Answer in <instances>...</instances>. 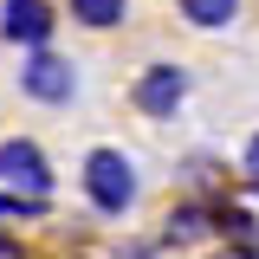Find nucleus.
Masks as SVG:
<instances>
[{
  "instance_id": "f257e3e1",
  "label": "nucleus",
  "mask_w": 259,
  "mask_h": 259,
  "mask_svg": "<svg viewBox=\"0 0 259 259\" xmlns=\"http://www.w3.org/2000/svg\"><path fill=\"white\" fill-rule=\"evenodd\" d=\"M84 201L97 214H130L136 207V162L123 149H91L84 156Z\"/></svg>"
},
{
  "instance_id": "f03ea898",
  "label": "nucleus",
  "mask_w": 259,
  "mask_h": 259,
  "mask_svg": "<svg viewBox=\"0 0 259 259\" xmlns=\"http://www.w3.org/2000/svg\"><path fill=\"white\" fill-rule=\"evenodd\" d=\"M0 182H7V194L52 201V162H46V149L26 143V136H7L0 143Z\"/></svg>"
},
{
  "instance_id": "7ed1b4c3",
  "label": "nucleus",
  "mask_w": 259,
  "mask_h": 259,
  "mask_svg": "<svg viewBox=\"0 0 259 259\" xmlns=\"http://www.w3.org/2000/svg\"><path fill=\"white\" fill-rule=\"evenodd\" d=\"M20 91L39 97V104H65V97L78 91V71L65 59H52V52H32V59L20 65Z\"/></svg>"
},
{
  "instance_id": "20e7f679",
  "label": "nucleus",
  "mask_w": 259,
  "mask_h": 259,
  "mask_svg": "<svg viewBox=\"0 0 259 259\" xmlns=\"http://www.w3.org/2000/svg\"><path fill=\"white\" fill-rule=\"evenodd\" d=\"M188 97V71L182 65H149L136 78V110L143 117H175V104Z\"/></svg>"
},
{
  "instance_id": "39448f33",
  "label": "nucleus",
  "mask_w": 259,
  "mask_h": 259,
  "mask_svg": "<svg viewBox=\"0 0 259 259\" xmlns=\"http://www.w3.org/2000/svg\"><path fill=\"white\" fill-rule=\"evenodd\" d=\"M52 7L46 0H7L0 7V39H13V46H46L52 39Z\"/></svg>"
},
{
  "instance_id": "423d86ee",
  "label": "nucleus",
  "mask_w": 259,
  "mask_h": 259,
  "mask_svg": "<svg viewBox=\"0 0 259 259\" xmlns=\"http://www.w3.org/2000/svg\"><path fill=\"white\" fill-rule=\"evenodd\" d=\"M201 233H214V214H207V207H175V214H168V221H162V240H168V246H188V240H201Z\"/></svg>"
},
{
  "instance_id": "0eeeda50",
  "label": "nucleus",
  "mask_w": 259,
  "mask_h": 259,
  "mask_svg": "<svg viewBox=\"0 0 259 259\" xmlns=\"http://www.w3.org/2000/svg\"><path fill=\"white\" fill-rule=\"evenodd\" d=\"M123 13H130V0H71V20L78 26H123Z\"/></svg>"
},
{
  "instance_id": "6e6552de",
  "label": "nucleus",
  "mask_w": 259,
  "mask_h": 259,
  "mask_svg": "<svg viewBox=\"0 0 259 259\" xmlns=\"http://www.w3.org/2000/svg\"><path fill=\"white\" fill-rule=\"evenodd\" d=\"M240 0H182V20L188 26H233Z\"/></svg>"
},
{
  "instance_id": "1a4fd4ad",
  "label": "nucleus",
  "mask_w": 259,
  "mask_h": 259,
  "mask_svg": "<svg viewBox=\"0 0 259 259\" xmlns=\"http://www.w3.org/2000/svg\"><path fill=\"white\" fill-rule=\"evenodd\" d=\"M52 201H32V194H0V221H46Z\"/></svg>"
},
{
  "instance_id": "9d476101",
  "label": "nucleus",
  "mask_w": 259,
  "mask_h": 259,
  "mask_svg": "<svg viewBox=\"0 0 259 259\" xmlns=\"http://www.w3.org/2000/svg\"><path fill=\"white\" fill-rule=\"evenodd\" d=\"M246 175H253V182H259V136H253V143H246Z\"/></svg>"
},
{
  "instance_id": "9b49d317",
  "label": "nucleus",
  "mask_w": 259,
  "mask_h": 259,
  "mask_svg": "<svg viewBox=\"0 0 259 259\" xmlns=\"http://www.w3.org/2000/svg\"><path fill=\"white\" fill-rule=\"evenodd\" d=\"M0 259H26V246L20 240H0Z\"/></svg>"
},
{
  "instance_id": "f8f14e48",
  "label": "nucleus",
  "mask_w": 259,
  "mask_h": 259,
  "mask_svg": "<svg viewBox=\"0 0 259 259\" xmlns=\"http://www.w3.org/2000/svg\"><path fill=\"white\" fill-rule=\"evenodd\" d=\"M227 259H233V253H227Z\"/></svg>"
}]
</instances>
